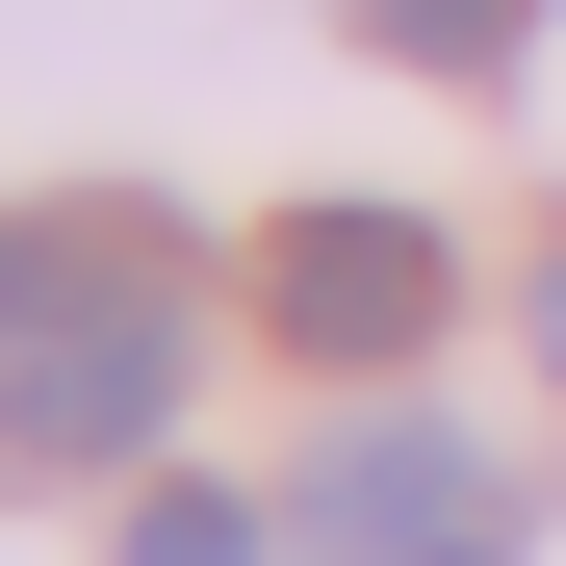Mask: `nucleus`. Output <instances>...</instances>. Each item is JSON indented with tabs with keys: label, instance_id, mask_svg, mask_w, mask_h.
I'll return each mask as SVG.
<instances>
[{
	"label": "nucleus",
	"instance_id": "nucleus-1",
	"mask_svg": "<svg viewBox=\"0 0 566 566\" xmlns=\"http://www.w3.org/2000/svg\"><path fill=\"white\" fill-rule=\"evenodd\" d=\"M180 258L129 232V207H0V438L27 463H129L155 412H180Z\"/></svg>",
	"mask_w": 566,
	"mask_h": 566
},
{
	"label": "nucleus",
	"instance_id": "nucleus-2",
	"mask_svg": "<svg viewBox=\"0 0 566 566\" xmlns=\"http://www.w3.org/2000/svg\"><path fill=\"white\" fill-rule=\"evenodd\" d=\"M283 566H515V463L463 412H360L283 463Z\"/></svg>",
	"mask_w": 566,
	"mask_h": 566
},
{
	"label": "nucleus",
	"instance_id": "nucleus-3",
	"mask_svg": "<svg viewBox=\"0 0 566 566\" xmlns=\"http://www.w3.org/2000/svg\"><path fill=\"white\" fill-rule=\"evenodd\" d=\"M438 310H463V258L412 207H283L258 232V335H310V360H412Z\"/></svg>",
	"mask_w": 566,
	"mask_h": 566
},
{
	"label": "nucleus",
	"instance_id": "nucleus-4",
	"mask_svg": "<svg viewBox=\"0 0 566 566\" xmlns=\"http://www.w3.org/2000/svg\"><path fill=\"white\" fill-rule=\"evenodd\" d=\"M515 27H541V0H360V52H412V77H490Z\"/></svg>",
	"mask_w": 566,
	"mask_h": 566
},
{
	"label": "nucleus",
	"instance_id": "nucleus-5",
	"mask_svg": "<svg viewBox=\"0 0 566 566\" xmlns=\"http://www.w3.org/2000/svg\"><path fill=\"white\" fill-rule=\"evenodd\" d=\"M129 566H283V515H258V490H155V515H129Z\"/></svg>",
	"mask_w": 566,
	"mask_h": 566
},
{
	"label": "nucleus",
	"instance_id": "nucleus-6",
	"mask_svg": "<svg viewBox=\"0 0 566 566\" xmlns=\"http://www.w3.org/2000/svg\"><path fill=\"white\" fill-rule=\"evenodd\" d=\"M541 360H566V232H541Z\"/></svg>",
	"mask_w": 566,
	"mask_h": 566
}]
</instances>
